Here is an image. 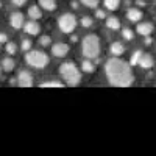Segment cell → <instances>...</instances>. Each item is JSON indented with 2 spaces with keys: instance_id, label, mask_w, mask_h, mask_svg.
<instances>
[{
  "instance_id": "1f68e13d",
  "label": "cell",
  "mask_w": 156,
  "mask_h": 156,
  "mask_svg": "<svg viewBox=\"0 0 156 156\" xmlns=\"http://www.w3.org/2000/svg\"><path fill=\"white\" fill-rule=\"evenodd\" d=\"M0 73H2V64H0Z\"/></svg>"
},
{
  "instance_id": "7c38bea8",
  "label": "cell",
  "mask_w": 156,
  "mask_h": 156,
  "mask_svg": "<svg viewBox=\"0 0 156 156\" xmlns=\"http://www.w3.org/2000/svg\"><path fill=\"white\" fill-rule=\"evenodd\" d=\"M137 66H140L142 69H151V67H153V58H151V55L142 53V56H140V59H139V64H137Z\"/></svg>"
},
{
  "instance_id": "9c48e42d",
  "label": "cell",
  "mask_w": 156,
  "mask_h": 156,
  "mask_svg": "<svg viewBox=\"0 0 156 156\" xmlns=\"http://www.w3.org/2000/svg\"><path fill=\"white\" fill-rule=\"evenodd\" d=\"M23 23H25V19H23V14L22 12H12L11 17H9V25L14 30H19V28H23Z\"/></svg>"
},
{
  "instance_id": "5b68a950",
  "label": "cell",
  "mask_w": 156,
  "mask_h": 156,
  "mask_svg": "<svg viewBox=\"0 0 156 156\" xmlns=\"http://www.w3.org/2000/svg\"><path fill=\"white\" fill-rule=\"evenodd\" d=\"M76 17L73 16V14H62L59 19H58V27H59V30L62 31V33H66V34H69V33H73L75 31V28H76Z\"/></svg>"
},
{
  "instance_id": "f546056e",
  "label": "cell",
  "mask_w": 156,
  "mask_h": 156,
  "mask_svg": "<svg viewBox=\"0 0 156 156\" xmlns=\"http://www.w3.org/2000/svg\"><path fill=\"white\" fill-rule=\"evenodd\" d=\"M12 3H14L16 6H23L25 3H27V0H12Z\"/></svg>"
},
{
  "instance_id": "484cf974",
  "label": "cell",
  "mask_w": 156,
  "mask_h": 156,
  "mask_svg": "<svg viewBox=\"0 0 156 156\" xmlns=\"http://www.w3.org/2000/svg\"><path fill=\"white\" fill-rule=\"evenodd\" d=\"M81 25H83L84 28L92 27V25H94V20H92V17H81Z\"/></svg>"
},
{
  "instance_id": "8fae6325",
  "label": "cell",
  "mask_w": 156,
  "mask_h": 156,
  "mask_svg": "<svg viewBox=\"0 0 156 156\" xmlns=\"http://www.w3.org/2000/svg\"><path fill=\"white\" fill-rule=\"evenodd\" d=\"M126 17H128V20H131V22H140V19H142L140 8H129L126 11Z\"/></svg>"
},
{
  "instance_id": "7402d4cb",
  "label": "cell",
  "mask_w": 156,
  "mask_h": 156,
  "mask_svg": "<svg viewBox=\"0 0 156 156\" xmlns=\"http://www.w3.org/2000/svg\"><path fill=\"white\" fill-rule=\"evenodd\" d=\"M122 36L126 39V41H131V39L134 37V31L131 28H123L122 30Z\"/></svg>"
},
{
  "instance_id": "cb8c5ba5",
  "label": "cell",
  "mask_w": 156,
  "mask_h": 156,
  "mask_svg": "<svg viewBox=\"0 0 156 156\" xmlns=\"http://www.w3.org/2000/svg\"><path fill=\"white\" fill-rule=\"evenodd\" d=\"M80 2H81L84 6H87V8H97L100 0H80Z\"/></svg>"
},
{
  "instance_id": "ffe728a7",
  "label": "cell",
  "mask_w": 156,
  "mask_h": 156,
  "mask_svg": "<svg viewBox=\"0 0 156 156\" xmlns=\"http://www.w3.org/2000/svg\"><path fill=\"white\" fill-rule=\"evenodd\" d=\"M39 86H41V87H64V83H59V81H45V83H41Z\"/></svg>"
},
{
  "instance_id": "ac0fdd59",
  "label": "cell",
  "mask_w": 156,
  "mask_h": 156,
  "mask_svg": "<svg viewBox=\"0 0 156 156\" xmlns=\"http://www.w3.org/2000/svg\"><path fill=\"white\" fill-rule=\"evenodd\" d=\"M106 27L109 30H119L120 28V20L117 17H108L106 19Z\"/></svg>"
},
{
  "instance_id": "4fadbf2b",
  "label": "cell",
  "mask_w": 156,
  "mask_h": 156,
  "mask_svg": "<svg viewBox=\"0 0 156 156\" xmlns=\"http://www.w3.org/2000/svg\"><path fill=\"white\" fill-rule=\"evenodd\" d=\"M95 69H97V66H95L94 59L86 58V59L81 62V70H83V72H86V73H92V72H95Z\"/></svg>"
},
{
  "instance_id": "277c9868",
  "label": "cell",
  "mask_w": 156,
  "mask_h": 156,
  "mask_svg": "<svg viewBox=\"0 0 156 156\" xmlns=\"http://www.w3.org/2000/svg\"><path fill=\"white\" fill-rule=\"evenodd\" d=\"M25 61H27L28 66L34 69H44L48 66L50 58L47 53H44L41 50H28L27 55H25Z\"/></svg>"
},
{
  "instance_id": "6da1fadb",
  "label": "cell",
  "mask_w": 156,
  "mask_h": 156,
  "mask_svg": "<svg viewBox=\"0 0 156 156\" xmlns=\"http://www.w3.org/2000/svg\"><path fill=\"white\" fill-rule=\"evenodd\" d=\"M105 72H106V78L111 86L128 87L134 83V75H133L129 62L119 59V56H114L106 61Z\"/></svg>"
},
{
  "instance_id": "836d02e7",
  "label": "cell",
  "mask_w": 156,
  "mask_h": 156,
  "mask_svg": "<svg viewBox=\"0 0 156 156\" xmlns=\"http://www.w3.org/2000/svg\"><path fill=\"white\" fill-rule=\"evenodd\" d=\"M0 6H2V2H0Z\"/></svg>"
},
{
  "instance_id": "d4e9b609",
  "label": "cell",
  "mask_w": 156,
  "mask_h": 156,
  "mask_svg": "<svg viewBox=\"0 0 156 156\" xmlns=\"http://www.w3.org/2000/svg\"><path fill=\"white\" fill-rule=\"evenodd\" d=\"M39 44H41L42 47H47V45H50V44H51V37H50V36H47V34L41 36V37H39Z\"/></svg>"
},
{
  "instance_id": "52a82bcc",
  "label": "cell",
  "mask_w": 156,
  "mask_h": 156,
  "mask_svg": "<svg viewBox=\"0 0 156 156\" xmlns=\"http://www.w3.org/2000/svg\"><path fill=\"white\" fill-rule=\"evenodd\" d=\"M51 53H53V56H56V58L67 56V53H69V45L64 44V42H56V44L51 45Z\"/></svg>"
},
{
  "instance_id": "5bb4252c",
  "label": "cell",
  "mask_w": 156,
  "mask_h": 156,
  "mask_svg": "<svg viewBox=\"0 0 156 156\" xmlns=\"http://www.w3.org/2000/svg\"><path fill=\"white\" fill-rule=\"evenodd\" d=\"M28 16L33 20H39V19L42 17V8L41 6H36V5H31L28 8Z\"/></svg>"
},
{
  "instance_id": "4316f807",
  "label": "cell",
  "mask_w": 156,
  "mask_h": 156,
  "mask_svg": "<svg viewBox=\"0 0 156 156\" xmlns=\"http://www.w3.org/2000/svg\"><path fill=\"white\" fill-rule=\"evenodd\" d=\"M31 41H30V39H23V41H22V45H20V48L23 50V51H28V50H31Z\"/></svg>"
},
{
  "instance_id": "e0dca14e",
  "label": "cell",
  "mask_w": 156,
  "mask_h": 156,
  "mask_svg": "<svg viewBox=\"0 0 156 156\" xmlns=\"http://www.w3.org/2000/svg\"><path fill=\"white\" fill-rule=\"evenodd\" d=\"M14 67H16V62H14V59H12V58H3L2 59V69L5 72H12V70H14Z\"/></svg>"
},
{
  "instance_id": "d6986e66",
  "label": "cell",
  "mask_w": 156,
  "mask_h": 156,
  "mask_svg": "<svg viewBox=\"0 0 156 156\" xmlns=\"http://www.w3.org/2000/svg\"><path fill=\"white\" fill-rule=\"evenodd\" d=\"M103 5H105V8L109 9V11H115L120 6V0H103Z\"/></svg>"
},
{
  "instance_id": "f1b7e54d",
  "label": "cell",
  "mask_w": 156,
  "mask_h": 156,
  "mask_svg": "<svg viewBox=\"0 0 156 156\" xmlns=\"http://www.w3.org/2000/svg\"><path fill=\"white\" fill-rule=\"evenodd\" d=\"M8 42V36L5 33H0V44H6Z\"/></svg>"
},
{
  "instance_id": "8992f818",
  "label": "cell",
  "mask_w": 156,
  "mask_h": 156,
  "mask_svg": "<svg viewBox=\"0 0 156 156\" xmlns=\"http://www.w3.org/2000/svg\"><path fill=\"white\" fill-rule=\"evenodd\" d=\"M16 83H17L20 87H30V86H33L34 80H33V75H31L30 72L20 70L19 75H17V78H16Z\"/></svg>"
},
{
  "instance_id": "7a4b0ae2",
  "label": "cell",
  "mask_w": 156,
  "mask_h": 156,
  "mask_svg": "<svg viewBox=\"0 0 156 156\" xmlns=\"http://www.w3.org/2000/svg\"><path fill=\"white\" fill-rule=\"evenodd\" d=\"M59 75H61V78H62L64 84H67V86H70V87L78 86V84H80V81H81V70L76 67L75 62H70V61L61 64Z\"/></svg>"
},
{
  "instance_id": "44dd1931",
  "label": "cell",
  "mask_w": 156,
  "mask_h": 156,
  "mask_svg": "<svg viewBox=\"0 0 156 156\" xmlns=\"http://www.w3.org/2000/svg\"><path fill=\"white\" fill-rule=\"evenodd\" d=\"M5 50H6L8 55H14L16 51H17V45L14 42H6L5 44Z\"/></svg>"
},
{
  "instance_id": "9a60e30c",
  "label": "cell",
  "mask_w": 156,
  "mask_h": 156,
  "mask_svg": "<svg viewBox=\"0 0 156 156\" xmlns=\"http://www.w3.org/2000/svg\"><path fill=\"white\" fill-rule=\"evenodd\" d=\"M111 53H112V56H120V55H123V53H125L123 44H122V42H112V44H111Z\"/></svg>"
},
{
  "instance_id": "83f0119b",
  "label": "cell",
  "mask_w": 156,
  "mask_h": 156,
  "mask_svg": "<svg viewBox=\"0 0 156 156\" xmlns=\"http://www.w3.org/2000/svg\"><path fill=\"white\" fill-rule=\"evenodd\" d=\"M95 16H97L98 19H105V17H106V12L103 11V9H97V12H95Z\"/></svg>"
},
{
  "instance_id": "d6a6232c",
  "label": "cell",
  "mask_w": 156,
  "mask_h": 156,
  "mask_svg": "<svg viewBox=\"0 0 156 156\" xmlns=\"http://www.w3.org/2000/svg\"><path fill=\"white\" fill-rule=\"evenodd\" d=\"M0 48H2V44H0Z\"/></svg>"
},
{
  "instance_id": "3957f363",
  "label": "cell",
  "mask_w": 156,
  "mask_h": 156,
  "mask_svg": "<svg viewBox=\"0 0 156 156\" xmlns=\"http://www.w3.org/2000/svg\"><path fill=\"white\" fill-rule=\"evenodd\" d=\"M83 55L84 58H89V59H95L98 55H100V48H101V44H100V39L97 34H87L84 39H83Z\"/></svg>"
},
{
  "instance_id": "2e32d148",
  "label": "cell",
  "mask_w": 156,
  "mask_h": 156,
  "mask_svg": "<svg viewBox=\"0 0 156 156\" xmlns=\"http://www.w3.org/2000/svg\"><path fill=\"white\" fill-rule=\"evenodd\" d=\"M39 6L45 11H55L56 9V0H39Z\"/></svg>"
},
{
  "instance_id": "30bf717a",
  "label": "cell",
  "mask_w": 156,
  "mask_h": 156,
  "mask_svg": "<svg viewBox=\"0 0 156 156\" xmlns=\"http://www.w3.org/2000/svg\"><path fill=\"white\" fill-rule=\"evenodd\" d=\"M137 33L140 34V36H150L151 33H153V30H154V27H153V23L151 22H139V25H137Z\"/></svg>"
},
{
  "instance_id": "ba28073f",
  "label": "cell",
  "mask_w": 156,
  "mask_h": 156,
  "mask_svg": "<svg viewBox=\"0 0 156 156\" xmlns=\"http://www.w3.org/2000/svg\"><path fill=\"white\" fill-rule=\"evenodd\" d=\"M23 30H25V33L30 34V36H37L39 33H41V25L37 23V20L30 19L28 22L23 23Z\"/></svg>"
},
{
  "instance_id": "4dcf8cb0",
  "label": "cell",
  "mask_w": 156,
  "mask_h": 156,
  "mask_svg": "<svg viewBox=\"0 0 156 156\" xmlns=\"http://www.w3.org/2000/svg\"><path fill=\"white\" fill-rule=\"evenodd\" d=\"M137 6H145V2L144 0H137Z\"/></svg>"
},
{
  "instance_id": "603a6c76",
  "label": "cell",
  "mask_w": 156,
  "mask_h": 156,
  "mask_svg": "<svg viewBox=\"0 0 156 156\" xmlns=\"http://www.w3.org/2000/svg\"><path fill=\"white\" fill-rule=\"evenodd\" d=\"M142 53H144V51H140V50H136V51H134L133 56H131V66H136V64H139V59H140Z\"/></svg>"
}]
</instances>
